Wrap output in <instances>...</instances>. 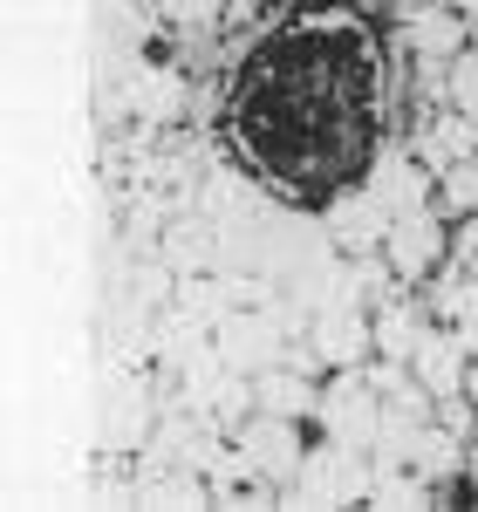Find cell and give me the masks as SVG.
Here are the masks:
<instances>
[{"label":"cell","instance_id":"cell-12","mask_svg":"<svg viewBox=\"0 0 478 512\" xmlns=\"http://www.w3.org/2000/svg\"><path fill=\"white\" fill-rule=\"evenodd\" d=\"M253 390H260V410H274V417H308V410H321V390L308 383V369H294V362H287V369H280V362L260 369Z\"/></svg>","mask_w":478,"mask_h":512},{"label":"cell","instance_id":"cell-24","mask_svg":"<svg viewBox=\"0 0 478 512\" xmlns=\"http://www.w3.org/2000/svg\"><path fill=\"white\" fill-rule=\"evenodd\" d=\"M465 274H478V260H472V267H465Z\"/></svg>","mask_w":478,"mask_h":512},{"label":"cell","instance_id":"cell-14","mask_svg":"<svg viewBox=\"0 0 478 512\" xmlns=\"http://www.w3.org/2000/svg\"><path fill=\"white\" fill-rule=\"evenodd\" d=\"M410 48L438 69V62H458L465 55V14H444V7H424L410 14Z\"/></svg>","mask_w":478,"mask_h":512},{"label":"cell","instance_id":"cell-1","mask_svg":"<svg viewBox=\"0 0 478 512\" xmlns=\"http://www.w3.org/2000/svg\"><path fill=\"white\" fill-rule=\"evenodd\" d=\"M369 492H376V451L328 437V451L301 458V472L287 485V506H362Z\"/></svg>","mask_w":478,"mask_h":512},{"label":"cell","instance_id":"cell-10","mask_svg":"<svg viewBox=\"0 0 478 512\" xmlns=\"http://www.w3.org/2000/svg\"><path fill=\"white\" fill-rule=\"evenodd\" d=\"M328 239L342 246V253H369V246H383L390 239V212L376 205V192H349L328 205Z\"/></svg>","mask_w":478,"mask_h":512},{"label":"cell","instance_id":"cell-23","mask_svg":"<svg viewBox=\"0 0 478 512\" xmlns=\"http://www.w3.org/2000/svg\"><path fill=\"white\" fill-rule=\"evenodd\" d=\"M465 396H478V349H472V376H465Z\"/></svg>","mask_w":478,"mask_h":512},{"label":"cell","instance_id":"cell-20","mask_svg":"<svg viewBox=\"0 0 478 512\" xmlns=\"http://www.w3.org/2000/svg\"><path fill=\"white\" fill-rule=\"evenodd\" d=\"M451 103L478 123V48H465V55L451 62Z\"/></svg>","mask_w":478,"mask_h":512},{"label":"cell","instance_id":"cell-4","mask_svg":"<svg viewBox=\"0 0 478 512\" xmlns=\"http://www.w3.org/2000/svg\"><path fill=\"white\" fill-rule=\"evenodd\" d=\"M301 417H274V410H253L246 424H239V451H246V465H253V478H274V485H287V478L301 472V431H294Z\"/></svg>","mask_w":478,"mask_h":512},{"label":"cell","instance_id":"cell-8","mask_svg":"<svg viewBox=\"0 0 478 512\" xmlns=\"http://www.w3.org/2000/svg\"><path fill=\"white\" fill-rule=\"evenodd\" d=\"M158 417L164 410H151V390H144V383H137V376H130V383H110V390H103V451H144V444H151V431H158Z\"/></svg>","mask_w":478,"mask_h":512},{"label":"cell","instance_id":"cell-15","mask_svg":"<svg viewBox=\"0 0 478 512\" xmlns=\"http://www.w3.org/2000/svg\"><path fill=\"white\" fill-rule=\"evenodd\" d=\"M424 164L431 171H444V164H458V158H478V123L451 103V117H431V130H424Z\"/></svg>","mask_w":478,"mask_h":512},{"label":"cell","instance_id":"cell-2","mask_svg":"<svg viewBox=\"0 0 478 512\" xmlns=\"http://www.w3.org/2000/svg\"><path fill=\"white\" fill-rule=\"evenodd\" d=\"M287 335H294V328H287V315H280V301H267V308H233V315L212 328L226 369H246V376L287 362Z\"/></svg>","mask_w":478,"mask_h":512},{"label":"cell","instance_id":"cell-16","mask_svg":"<svg viewBox=\"0 0 478 512\" xmlns=\"http://www.w3.org/2000/svg\"><path fill=\"white\" fill-rule=\"evenodd\" d=\"M458 465H465V437L451 431V424H438V417H431V424H424V437H417V458H410V472H417V478H451Z\"/></svg>","mask_w":478,"mask_h":512},{"label":"cell","instance_id":"cell-21","mask_svg":"<svg viewBox=\"0 0 478 512\" xmlns=\"http://www.w3.org/2000/svg\"><path fill=\"white\" fill-rule=\"evenodd\" d=\"M164 21H178V28H199V21H212L219 14V0H158Z\"/></svg>","mask_w":478,"mask_h":512},{"label":"cell","instance_id":"cell-18","mask_svg":"<svg viewBox=\"0 0 478 512\" xmlns=\"http://www.w3.org/2000/svg\"><path fill=\"white\" fill-rule=\"evenodd\" d=\"M438 212H451V219L478 212V158H458L438 171Z\"/></svg>","mask_w":478,"mask_h":512},{"label":"cell","instance_id":"cell-7","mask_svg":"<svg viewBox=\"0 0 478 512\" xmlns=\"http://www.w3.org/2000/svg\"><path fill=\"white\" fill-rule=\"evenodd\" d=\"M383 260H390V274L417 280L431 274L444 260V219L438 205H417V212H403V219H390V239H383Z\"/></svg>","mask_w":478,"mask_h":512},{"label":"cell","instance_id":"cell-17","mask_svg":"<svg viewBox=\"0 0 478 512\" xmlns=\"http://www.w3.org/2000/svg\"><path fill=\"white\" fill-rule=\"evenodd\" d=\"M424 335H431V328H424L417 308H397V301H390V308L376 315V355H390V362H410Z\"/></svg>","mask_w":478,"mask_h":512},{"label":"cell","instance_id":"cell-11","mask_svg":"<svg viewBox=\"0 0 478 512\" xmlns=\"http://www.w3.org/2000/svg\"><path fill=\"white\" fill-rule=\"evenodd\" d=\"M410 369L431 383L438 396H465V376H472V349H465V335H424L417 355H410Z\"/></svg>","mask_w":478,"mask_h":512},{"label":"cell","instance_id":"cell-19","mask_svg":"<svg viewBox=\"0 0 478 512\" xmlns=\"http://www.w3.org/2000/svg\"><path fill=\"white\" fill-rule=\"evenodd\" d=\"M130 103H137L144 117H171V110H178V76H164V69H144V76L130 82Z\"/></svg>","mask_w":478,"mask_h":512},{"label":"cell","instance_id":"cell-6","mask_svg":"<svg viewBox=\"0 0 478 512\" xmlns=\"http://www.w3.org/2000/svg\"><path fill=\"white\" fill-rule=\"evenodd\" d=\"M308 342L321 349L328 369H356L362 355L376 349V321L362 315V301H328V308L308 321Z\"/></svg>","mask_w":478,"mask_h":512},{"label":"cell","instance_id":"cell-9","mask_svg":"<svg viewBox=\"0 0 478 512\" xmlns=\"http://www.w3.org/2000/svg\"><path fill=\"white\" fill-rule=\"evenodd\" d=\"M431 164L424 158H397V151H383L376 158V171H369V192H376V205L390 212V219H403V212H417V205H431Z\"/></svg>","mask_w":478,"mask_h":512},{"label":"cell","instance_id":"cell-5","mask_svg":"<svg viewBox=\"0 0 478 512\" xmlns=\"http://www.w3.org/2000/svg\"><path fill=\"white\" fill-rule=\"evenodd\" d=\"M158 260L171 274H219L226 267V239L212 212H171V226L158 233Z\"/></svg>","mask_w":478,"mask_h":512},{"label":"cell","instance_id":"cell-22","mask_svg":"<svg viewBox=\"0 0 478 512\" xmlns=\"http://www.w3.org/2000/svg\"><path fill=\"white\" fill-rule=\"evenodd\" d=\"M451 260H458V267H472V260H478V212L465 219V233H458V246H451Z\"/></svg>","mask_w":478,"mask_h":512},{"label":"cell","instance_id":"cell-13","mask_svg":"<svg viewBox=\"0 0 478 512\" xmlns=\"http://www.w3.org/2000/svg\"><path fill=\"white\" fill-rule=\"evenodd\" d=\"M171 308L192 321V328H219V321L233 315V287H226V274H178Z\"/></svg>","mask_w":478,"mask_h":512},{"label":"cell","instance_id":"cell-3","mask_svg":"<svg viewBox=\"0 0 478 512\" xmlns=\"http://www.w3.org/2000/svg\"><path fill=\"white\" fill-rule=\"evenodd\" d=\"M321 424H328L335 444L376 451V437H383V390H376V383H362L356 369H342V383H335V390H321Z\"/></svg>","mask_w":478,"mask_h":512}]
</instances>
